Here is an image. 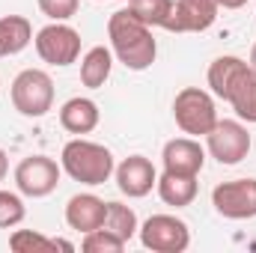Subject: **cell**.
Instances as JSON below:
<instances>
[{"instance_id": "6da1fadb", "label": "cell", "mask_w": 256, "mask_h": 253, "mask_svg": "<svg viewBox=\"0 0 256 253\" xmlns=\"http://www.w3.org/2000/svg\"><path fill=\"white\" fill-rule=\"evenodd\" d=\"M108 39L114 57L131 72H146L158 57V42L152 36V27L143 24L128 6L116 9L108 18Z\"/></svg>"}, {"instance_id": "7a4b0ae2", "label": "cell", "mask_w": 256, "mask_h": 253, "mask_svg": "<svg viewBox=\"0 0 256 253\" xmlns=\"http://www.w3.org/2000/svg\"><path fill=\"white\" fill-rule=\"evenodd\" d=\"M60 167L68 179L80 182V185H104L114 170H116V161H114V152L96 140H86V137H74L68 140L60 152Z\"/></svg>"}, {"instance_id": "3957f363", "label": "cell", "mask_w": 256, "mask_h": 253, "mask_svg": "<svg viewBox=\"0 0 256 253\" xmlns=\"http://www.w3.org/2000/svg\"><path fill=\"white\" fill-rule=\"evenodd\" d=\"M12 108L27 120H42L54 108V80L42 68H24L9 86Z\"/></svg>"}, {"instance_id": "277c9868", "label": "cell", "mask_w": 256, "mask_h": 253, "mask_svg": "<svg viewBox=\"0 0 256 253\" xmlns=\"http://www.w3.org/2000/svg\"><path fill=\"white\" fill-rule=\"evenodd\" d=\"M173 120L191 137H206L214 122H218V108L212 92L200 90V86H185L176 92L173 98Z\"/></svg>"}, {"instance_id": "5b68a950", "label": "cell", "mask_w": 256, "mask_h": 253, "mask_svg": "<svg viewBox=\"0 0 256 253\" xmlns=\"http://www.w3.org/2000/svg\"><path fill=\"white\" fill-rule=\"evenodd\" d=\"M137 238L152 253H185L191 248V230L176 214H152L140 224Z\"/></svg>"}, {"instance_id": "8992f818", "label": "cell", "mask_w": 256, "mask_h": 253, "mask_svg": "<svg viewBox=\"0 0 256 253\" xmlns=\"http://www.w3.org/2000/svg\"><path fill=\"white\" fill-rule=\"evenodd\" d=\"M33 45H36V54L42 57V63L48 66H60L63 68V66L78 63V57H80V33L74 27H68L66 21L45 24L36 33Z\"/></svg>"}, {"instance_id": "52a82bcc", "label": "cell", "mask_w": 256, "mask_h": 253, "mask_svg": "<svg viewBox=\"0 0 256 253\" xmlns=\"http://www.w3.org/2000/svg\"><path fill=\"white\" fill-rule=\"evenodd\" d=\"M60 173H63V167L54 158H48V155H30V158H24L15 167V188H18L21 196L42 200V196H48V194L57 190Z\"/></svg>"}, {"instance_id": "ba28073f", "label": "cell", "mask_w": 256, "mask_h": 253, "mask_svg": "<svg viewBox=\"0 0 256 253\" xmlns=\"http://www.w3.org/2000/svg\"><path fill=\"white\" fill-rule=\"evenodd\" d=\"M206 149L218 164H238L250 152V134L238 120H218L214 128L206 134Z\"/></svg>"}, {"instance_id": "9c48e42d", "label": "cell", "mask_w": 256, "mask_h": 253, "mask_svg": "<svg viewBox=\"0 0 256 253\" xmlns=\"http://www.w3.org/2000/svg\"><path fill=\"white\" fill-rule=\"evenodd\" d=\"M212 206L226 220H250V218H256V179L220 182L212 190Z\"/></svg>"}, {"instance_id": "30bf717a", "label": "cell", "mask_w": 256, "mask_h": 253, "mask_svg": "<svg viewBox=\"0 0 256 253\" xmlns=\"http://www.w3.org/2000/svg\"><path fill=\"white\" fill-rule=\"evenodd\" d=\"M220 3L218 0H173L170 15L164 18L167 33H202L218 21Z\"/></svg>"}, {"instance_id": "8fae6325", "label": "cell", "mask_w": 256, "mask_h": 253, "mask_svg": "<svg viewBox=\"0 0 256 253\" xmlns=\"http://www.w3.org/2000/svg\"><path fill=\"white\" fill-rule=\"evenodd\" d=\"M114 176H116V188L128 200H140V196L152 194L155 182H158V170L152 167V161L146 155H128L122 164H116Z\"/></svg>"}, {"instance_id": "7c38bea8", "label": "cell", "mask_w": 256, "mask_h": 253, "mask_svg": "<svg viewBox=\"0 0 256 253\" xmlns=\"http://www.w3.org/2000/svg\"><path fill=\"white\" fill-rule=\"evenodd\" d=\"M161 164L167 173H179V176H200L202 164H206V149L200 146V140L194 137H173L164 143L161 149Z\"/></svg>"}, {"instance_id": "4fadbf2b", "label": "cell", "mask_w": 256, "mask_h": 253, "mask_svg": "<svg viewBox=\"0 0 256 253\" xmlns=\"http://www.w3.org/2000/svg\"><path fill=\"white\" fill-rule=\"evenodd\" d=\"M104 218H108V202L96 194H74L66 202V224L74 232L86 236V232L104 226Z\"/></svg>"}, {"instance_id": "5bb4252c", "label": "cell", "mask_w": 256, "mask_h": 253, "mask_svg": "<svg viewBox=\"0 0 256 253\" xmlns=\"http://www.w3.org/2000/svg\"><path fill=\"white\" fill-rule=\"evenodd\" d=\"M244 74H250V66L244 63L242 57L224 54V57L212 60L206 80H208V90H212V96H218V98H224V102H226V98H230V92L238 86V80H242Z\"/></svg>"}, {"instance_id": "9a60e30c", "label": "cell", "mask_w": 256, "mask_h": 253, "mask_svg": "<svg viewBox=\"0 0 256 253\" xmlns=\"http://www.w3.org/2000/svg\"><path fill=\"white\" fill-rule=\"evenodd\" d=\"M98 120H102V110L86 96H74V98H68L63 108H60V126L68 134H78V137L96 131L98 128Z\"/></svg>"}, {"instance_id": "2e32d148", "label": "cell", "mask_w": 256, "mask_h": 253, "mask_svg": "<svg viewBox=\"0 0 256 253\" xmlns=\"http://www.w3.org/2000/svg\"><path fill=\"white\" fill-rule=\"evenodd\" d=\"M155 190L161 196L164 206H173V208H185L196 200V176H179V173H161L158 182H155Z\"/></svg>"}, {"instance_id": "e0dca14e", "label": "cell", "mask_w": 256, "mask_h": 253, "mask_svg": "<svg viewBox=\"0 0 256 253\" xmlns=\"http://www.w3.org/2000/svg\"><path fill=\"white\" fill-rule=\"evenodd\" d=\"M110 68H114V51L96 45L80 57V84L86 90H102L110 78Z\"/></svg>"}, {"instance_id": "ac0fdd59", "label": "cell", "mask_w": 256, "mask_h": 253, "mask_svg": "<svg viewBox=\"0 0 256 253\" xmlns=\"http://www.w3.org/2000/svg\"><path fill=\"white\" fill-rule=\"evenodd\" d=\"M33 42V27L24 15L0 18V57H15Z\"/></svg>"}, {"instance_id": "d6986e66", "label": "cell", "mask_w": 256, "mask_h": 253, "mask_svg": "<svg viewBox=\"0 0 256 253\" xmlns=\"http://www.w3.org/2000/svg\"><path fill=\"white\" fill-rule=\"evenodd\" d=\"M226 102L232 104V110H236V116L242 122H256V74L254 72L238 80V86L230 92Z\"/></svg>"}, {"instance_id": "ffe728a7", "label": "cell", "mask_w": 256, "mask_h": 253, "mask_svg": "<svg viewBox=\"0 0 256 253\" xmlns=\"http://www.w3.org/2000/svg\"><path fill=\"white\" fill-rule=\"evenodd\" d=\"M104 230H110V232H116L122 242H131L134 236H137V230H140V224H137V214H134V208L126 206V202H108V218H104Z\"/></svg>"}, {"instance_id": "44dd1931", "label": "cell", "mask_w": 256, "mask_h": 253, "mask_svg": "<svg viewBox=\"0 0 256 253\" xmlns=\"http://www.w3.org/2000/svg\"><path fill=\"white\" fill-rule=\"evenodd\" d=\"M9 248L15 253H48V250H57L54 248V238L36 232V230H15L9 236Z\"/></svg>"}, {"instance_id": "7402d4cb", "label": "cell", "mask_w": 256, "mask_h": 253, "mask_svg": "<svg viewBox=\"0 0 256 253\" xmlns=\"http://www.w3.org/2000/svg\"><path fill=\"white\" fill-rule=\"evenodd\" d=\"M126 244H128V242H122L116 232H110V230L98 226V230H92V232H86V236H84L80 250H86V253H122V250H126Z\"/></svg>"}, {"instance_id": "603a6c76", "label": "cell", "mask_w": 256, "mask_h": 253, "mask_svg": "<svg viewBox=\"0 0 256 253\" xmlns=\"http://www.w3.org/2000/svg\"><path fill=\"white\" fill-rule=\"evenodd\" d=\"M173 0H128V9L149 27H161L164 18L170 15Z\"/></svg>"}, {"instance_id": "cb8c5ba5", "label": "cell", "mask_w": 256, "mask_h": 253, "mask_svg": "<svg viewBox=\"0 0 256 253\" xmlns=\"http://www.w3.org/2000/svg\"><path fill=\"white\" fill-rule=\"evenodd\" d=\"M27 218L24 200L15 190H0V230H12Z\"/></svg>"}, {"instance_id": "d4e9b609", "label": "cell", "mask_w": 256, "mask_h": 253, "mask_svg": "<svg viewBox=\"0 0 256 253\" xmlns=\"http://www.w3.org/2000/svg\"><path fill=\"white\" fill-rule=\"evenodd\" d=\"M36 3H39L42 15L51 18V21H68V18H74L78 6H80V0H36Z\"/></svg>"}, {"instance_id": "484cf974", "label": "cell", "mask_w": 256, "mask_h": 253, "mask_svg": "<svg viewBox=\"0 0 256 253\" xmlns=\"http://www.w3.org/2000/svg\"><path fill=\"white\" fill-rule=\"evenodd\" d=\"M220 3V9H242L248 0H218Z\"/></svg>"}, {"instance_id": "4316f807", "label": "cell", "mask_w": 256, "mask_h": 253, "mask_svg": "<svg viewBox=\"0 0 256 253\" xmlns=\"http://www.w3.org/2000/svg\"><path fill=\"white\" fill-rule=\"evenodd\" d=\"M6 170H9V158H6V152L0 149V182L6 179Z\"/></svg>"}, {"instance_id": "83f0119b", "label": "cell", "mask_w": 256, "mask_h": 253, "mask_svg": "<svg viewBox=\"0 0 256 253\" xmlns=\"http://www.w3.org/2000/svg\"><path fill=\"white\" fill-rule=\"evenodd\" d=\"M248 66H250V72L256 74V42H254V48H250V60H248Z\"/></svg>"}, {"instance_id": "f1b7e54d", "label": "cell", "mask_w": 256, "mask_h": 253, "mask_svg": "<svg viewBox=\"0 0 256 253\" xmlns=\"http://www.w3.org/2000/svg\"><path fill=\"white\" fill-rule=\"evenodd\" d=\"M126 3H128V0H126Z\"/></svg>"}]
</instances>
